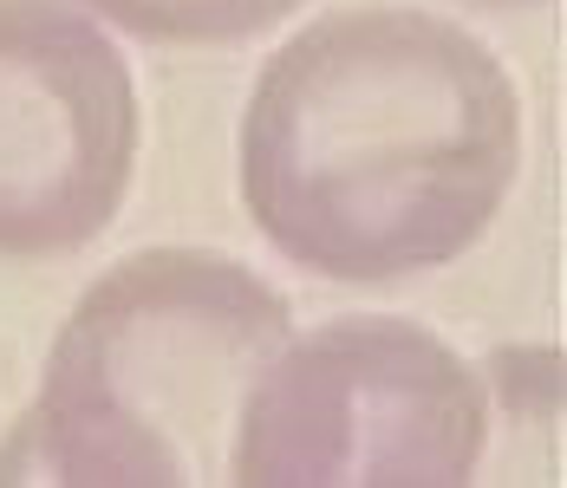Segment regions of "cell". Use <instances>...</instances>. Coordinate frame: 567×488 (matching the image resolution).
<instances>
[{
	"label": "cell",
	"mask_w": 567,
	"mask_h": 488,
	"mask_svg": "<svg viewBox=\"0 0 567 488\" xmlns=\"http://www.w3.org/2000/svg\"><path fill=\"white\" fill-rule=\"evenodd\" d=\"M235 169L248 221L293 268L379 287L489 235L522 169V98L451 20L340 7L261 65Z\"/></svg>",
	"instance_id": "cell-1"
},
{
	"label": "cell",
	"mask_w": 567,
	"mask_h": 488,
	"mask_svg": "<svg viewBox=\"0 0 567 488\" xmlns=\"http://www.w3.org/2000/svg\"><path fill=\"white\" fill-rule=\"evenodd\" d=\"M287 332V300L228 255L144 248L117 261L53 332L40 397L0 436V482H223L241 397Z\"/></svg>",
	"instance_id": "cell-2"
},
{
	"label": "cell",
	"mask_w": 567,
	"mask_h": 488,
	"mask_svg": "<svg viewBox=\"0 0 567 488\" xmlns=\"http://www.w3.org/2000/svg\"><path fill=\"white\" fill-rule=\"evenodd\" d=\"M489 449V384L417 320L346 313L287 332L255 372L223 482L456 488Z\"/></svg>",
	"instance_id": "cell-3"
},
{
	"label": "cell",
	"mask_w": 567,
	"mask_h": 488,
	"mask_svg": "<svg viewBox=\"0 0 567 488\" xmlns=\"http://www.w3.org/2000/svg\"><path fill=\"white\" fill-rule=\"evenodd\" d=\"M137 85L72 0H0V255L59 261L99 241L137 169Z\"/></svg>",
	"instance_id": "cell-4"
},
{
	"label": "cell",
	"mask_w": 567,
	"mask_h": 488,
	"mask_svg": "<svg viewBox=\"0 0 567 488\" xmlns=\"http://www.w3.org/2000/svg\"><path fill=\"white\" fill-rule=\"evenodd\" d=\"M85 13L137 33L144 46H241L275 33L300 0H79Z\"/></svg>",
	"instance_id": "cell-5"
},
{
	"label": "cell",
	"mask_w": 567,
	"mask_h": 488,
	"mask_svg": "<svg viewBox=\"0 0 567 488\" xmlns=\"http://www.w3.org/2000/svg\"><path fill=\"white\" fill-rule=\"evenodd\" d=\"M470 7H542V0H470Z\"/></svg>",
	"instance_id": "cell-6"
}]
</instances>
